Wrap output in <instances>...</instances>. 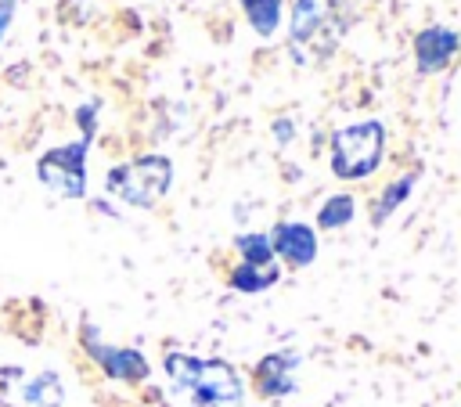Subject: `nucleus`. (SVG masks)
<instances>
[{
    "mask_svg": "<svg viewBox=\"0 0 461 407\" xmlns=\"http://www.w3.org/2000/svg\"><path fill=\"white\" fill-rule=\"evenodd\" d=\"M454 54H457V32L450 25H425L414 36V61L421 76L443 72L454 61Z\"/></svg>",
    "mask_w": 461,
    "mask_h": 407,
    "instance_id": "6e6552de",
    "label": "nucleus"
},
{
    "mask_svg": "<svg viewBox=\"0 0 461 407\" xmlns=\"http://www.w3.org/2000/svg\"><path fill=\"white\" fill-rule=\"evenodd\" d=\"M234 249H238L241 263H249V267H274V249H270V238H267V234H259V231L238 234V238H234Z\"/></svg>",
    "mask_w": 461,
    "mask_h": 407,
    "instance_id": "2eb2a0df",
    "label": "nucleus"
},
{
    "mask_svg": "<svg viewBox=\"0 0 461 407\" xmlns=\"http://www.w3.org/2000/svg\"><path fill=\"white\" fill-rule=\"evenodd\" d=\"M14 4H18V0H0V43H4L7 29H11V18H14Z\"/></svg>",
    "mask_w": 461,
    "mask_h": 407,
    "instance_id": "dca6fc26",
    "label": "nucleus"
},
{
    "mask_svg": "<svg viewBox=\"0 0 461 407\" xmlns=\"http://www.w3.org/2000/svg\"><path fill=\"white\" fill-rule=\"evenodd\" d=\"M270 238V249L274 256H281L288 267H310L317 259V231L310 223H299V220H281L274 227Z\"/></svg>",
    "mask_w": 461,
    "mask_h": 407,
    "instance_id": "0eeeda50",
    "label": "nucleus"
},
{
    "mask_svg": "<svg viewBox=\"0 0 461 407\" xmlns=\"http://www.w3.org/2000/svg\"><path fill=\"white\" fill-rule=\"evenodd\" d=\"M166 375L176 393H184L194 407H241L245 385L241 375L216 357L166 353Z\"/></svg>",
    "mask_w": 461,
    "mask_h": 407,
    "instance_id": "f257e3e1",
    "label": "nucleus"
},
{
    "mask_svg": "<svg viewBox=\"0 0 461 407\" xmlns=\"http://www.w3.org/2000/svg\"><path fill=\"white\" fill-rule=\"evenodd\" d=\"M339 18H342V0H292V11H288L292 47L295 50H303L306 43L317 47V40L335 43Z\"/></svg>",
    "mask_w": 461,
    "mask_h": 407,
    "instance_id": "39448f33",
    "label": "nucleus"
},
{
    "mask_svg": "<svg viewBox=\"0 0 461 407\" xmlns=\"http://www.w3.org/2000/svg\"><path fill=\"white\" fill-rule=\"evenodd\" d=\"M22 400L29 407H61L65 403V389H61V378L54 371H40L32 375L25 385H22Z\"/></svg>",
    "mask_w": 461,
    "mask_h": 407,
    "instance_id": "9d476101",
    "label": "nucleus"
},
{
    "mask_svg": "<svg viewBox=\"0 0 461 407\" xmlns=\"http://www.w3.org/2000/svg\"><path fill=\"white\" fill-rule=\"evenodd\" d=\"M414 180H418V173H403V176H396L393 184H385V187H382V194H378V202H371V223L389 220V213H396V205L411 194Z\"/></svg>",
    "mask_w": 461,
    "mask_h": 407,
    "instance_id": "f8f14e48",
    "label": "nucleus"
},
{
    "mask_svg": "<svg viewBox=\"0 0 461 407\" xmlns=\"http://www.w3.org/2000/svg\"><path fill=\"white\" fill-rule=\"evenodd\" d=\"M173 184V162L166 155H137L130 162H119L104 176V191L133 209H151L166 198Z\"/></svg>",
    "mask_w": 461,
    "mask_h": 407,
    "instance_id": "7ed1b4c3",
    "label": "nucleus"
},
{
    "mask_svg": "<svg viewBox=\"0 0 461 407\" xmlns=\"http://www.w3.org/2000/svg\"><path fill=\"white\" fill-rule=\"evenodd\" d=\"M353 213H357L353 194L339 191V194L324 198V205L317 209V227H321V231H339V227H346V223L353 220Z\"/></svg>",
    "mask_w": 461,
    "mask_h": 407,
    "instance_id": "ddd939ff",
    "label": "nucleus"
},
{
    "mask_svg": "<svg viewBox=\"0 0 461 407\" xmlns=\"http://www.w3.org/2000/svg\"><path fill=\"white\" fill-rule=\"evenodd\" d=\"M295 367H299V353H292V349L267 353L256 364V371H252L256 389L263 396H288V393H295Z\"/></svg>",
    "mask_w": 461,
    "mask_h": 407,
    "instance_id": "1a4fd4ad",
    "label": "nucleus"
},
{
    "mask_svg": "<svg viewBox=\"0 0 461 407\" xmlns=\"http://www.w3.org/2000/svg\"><path fill=\"white\" fill-rule=\"evenodd\" d=\"M90 133H83L72 144H58L50 151L40 155L36 162V176L47 191L61 194V198H83L86 194V151H90Z\"/></svg>",
    "mask_w": 461,
    "mask_h": 407,
    "instance_id": "20e7f679",
    "label": "nucleus"
},
{
    "mask_svg": "<svg viewBox=\"0 0 461 407\" xmlns=\"http://www.w3.org/2000/svg\"><path fill=\"white\" fill-rule=\"evenodd\" d=\"M277 263L274 267H249V263H238L234 270H230V288H238V292H263V288H270L274 281H277Z\"/></svg>",
    "mask_w": 461,
    "mask_h": 407,
    "instance_id": "4468645a",
    "label": "nucleus"
},
{
    "mask_svg": "<svg viewBox=\"0 0 461 407\" xmlns=\"http://www.w3.org/2000/svg\"><path fill=\"white\" fill-rule=\"evenodd\" d=\"M274 133H277V140H281V144H285V140H292V137H295L292 119H277V122H274Z\"/></svg>",
    "mask_w": 461,
    "mask_h": 407,
    "instance_id": "f3484780",
    "label": "nucleus"
},
{
    "mask_svg": "<svg viewBox=\"0 0 461 407\" xmlns=\"http://www.w3.org/2000/svg\"><path fill=\"white\" fill-rule=\"evenodd\" d=\"M331 173L339 180H364L382 166L385 155V126L382 119H360L349 126H339L331 133Z\"/></svg>",
    "mask_w": 461,
    "mask_h": 407,
    "instance_id": "f03ea898",
    "label": "nucleus"
},
{
    "mask_svg": "<svg viewBox=\"0 0 461 407\" xmlns=\"http://www.w3.org/2000/svg\"><path fill=\"white\" fill-rule=\"evenodd\" d=\"M238 4H241L245 18H249V25H252V32L259 40H270L277 32V25H281V0H238Z\"/></svg>",
    "mask_w": 461,
    "mask_h": 407,
    "instance_id": "9b49d317",
    "label": "nucleus"
},
{
    "mask_svg": "<svg viewBox=\"0 0 461 407\" xmlns=\"http://www.w3.org/2000/svg\"><path fill=\"white\" fill-rule=\"evenodd\" d=\"M83 346H86V353L94 357V364L108 378H119V382H140V378H148L144 353H137L130 346H108V342H101V335H97L94 324L83 328Z\"/></svg>",
    "mask_w": 461,
    "mask_h": 407,
    "instance_id": "423d86ee",
    "label": "nucleus"
}]
</instances>
